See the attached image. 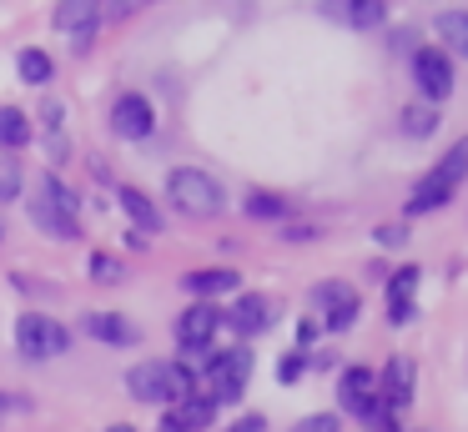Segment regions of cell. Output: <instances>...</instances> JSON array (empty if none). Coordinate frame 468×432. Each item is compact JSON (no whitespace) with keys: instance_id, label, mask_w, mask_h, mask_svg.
Returning a JSON list of instances; mask_svg holds the SVG:
<instances>
[{"instance_id":"obj_22","label":"cell","mask_w":468,"mask_h":432,"mask_svg":"<svg viewBox=\"0 0 468 432\" xmlns=\"http://www.w3.org/2000/svg\"><path fill=\"white\" fill-rule=\"evenodd\" d=\"M31 141V116L16 106H0V151H21Z\"/></svg>"},{"instance_id":"obj_19","label":"cell","mask_w":468,"mask_h":432,"mask_svg":"<svg viewBox=\"0 0 468 432\" xmlns=\"http://www.w3.org/2000/svg\"><path fill=\"white\" fill-rule=\"evenodd\" d=\"M166 422L182 427V432H202V427H212V422H217V402L202 397V392H192L186 402H176V407L166 412Z\"/></svg>"},{"instance_id":"obj_12","label":"cell","mask_w":468,"mask_h":432,"mask_svg":"<svg viewBox=\"0 0 468 432\" xmlns=\"http://www.w3.org/2000/svg\"><path fill=\"white\" fill-rule=\"evenodd\" d=\"M413 387H418V367L413 357H388L383 372H378V392H383L388 412H403L413 402Z\"/></svg>"},{"instance_id":"obj_15","label":"cell","mask_w":468,"mask_h":432,"mask_svg":"<svg viewBox=\"0 0 468 432\" xmlns=\"http://www.w3.org/2000/svg\"><path fill=\"white\" fill-rule=\"evenodd\" d=\"M227 321H232V332H242V337H257V332H267V321H272V301L257 297V291H242V297L232 301V311H227Z\"/></svg>"},{"instance_id":"obj_1","label":"cell","mask_w":468,"mask_h":432,"mask_svg":"<svg viewBox=\"0 0 468 432\" xmlns=\"http://www.w3.org/2000/svg\"><path fill=\"white\" fill-rule=\"evenodd\" d=\"M126 392H132L136 402H152V407H176V402H186L197 392V372L182 367V362H136L132 372H126Z\"/></svg>"},{"instance_id":"obj_14","label":"cell","mask_w":468,"mask_h":432,"mask_svg":"<svg viewBox=\"0 0 468 432\" xmlns=\"http://www.w3.org/2000/svg\"><path fill=\"white\" fill-rule=\"evenodd\" d=\"M418 277H423V271H418L413 261H408V267H398L393 277H388V321H393V327H408V321H413Z\"/></svg>"},{"instance_id":"obj_27","label":"cell","mask_w":468,"mask_h":432,"mask_svg":"<svg viewBox=\"0 0 468 432\" xmlns=\"http://www.w3.org/2000/svg\"><path fill=\"white\" fill-rule=\"evenodd\" d=\"M398 126H403L413 141H423V136H433V131H438V111L433 106H403V111H398Z\"/></svg>"},{"instance_id":"obj_30","label":"cell","mask_w":468,"mask_h":432,"mask_svg":"<svg viewBox=\"0 0 468 432\" xmlns=\"http://www.w3.org/2000/svg\"><path fill=\"white\" fill-rule=\"evenodd\" d=\"M373 241H378V247H388V251L408 247V221H383V227L373 231Z\"/></svg>"},{"instance_id":"obj_7","label":"cell","mask_w":468,"mask_h":432,"mask_svg":"<svg viewBox=\"0 0 468 432\" xmlns=\"http://www.w3.org/2000/svg\"><path fill=\"white\" fill-rule=\"evenodd\" d=\"M313 311H323V327L327 332H347L363 311V297H357L347 281H317L313 287Z\"/></svg>"},{"instance_id":"obj_29","label":"cell","mask_w":468,"mask_h":432,"mask_svg":"<svg viewBox=\"0 0 468 432\" xmlns=\"http://www.w3.org/2000/svg\"><path fill=\"white\" fill-rule=\"evenodd\" d=\"M91 277L101 281V287H112V281H122V277H126V267L112 257V251H91Z\"/></svg>"},{"instance_id":"obj_13","label":"cell","mask_w":468,"mask_h":432,"mask_svg":"<svg viewBox=\"0 0 468 432\" xmlns=\"http://www.w3.org/2000/svg\"><path fill=\"white\" fill-rule=\"evenodd\" d=\"M81 332H86V337H96L101 347H136V337H142L136 321L122 317V311H86Z\"/></svg>"},{"instance_id":"obj_31","label":"cell","mask_w":468,"mask_h":432,"mask_svg":"<svg viewBox=\"0 0 468 432\" xmlns=\"http://www.w3.org/2000/svg\"><path fill=\"white\" fill-rule=\"evenodd\" d=\"M287 432H343V417H337V412H313V417H303Z\"/></svg>"},{"instance_id":"obj_11","label":"cell","mask_w":468,"mask_h":432,"mask_svg":"<svg viewBox=\"0 0 468 432\" xmlns=\"http://www.w3.org/2000/svg\"><path fill=\"white\" fill-rule=\"evenodd\" d=\"M182 291L192 301H212V297H227V291L242 297V271L237 267H197L182 277Z\"/></svg>"},{"instance_id":"obj_33","label":"cell","mask_w":468,"mask_h":432,"mask_svg":"<svg viewBox=\"0 0 468 432\" xmlns=\"http://www.w3.org/2000/svg\"><path fill=\"white\" fill-rule=\"evenodd\" d=\"M36 402L26 397V392H0V412H31Z\"/></svg>"},{"instance_id":"obj_21","label":"cell","mask_w":468,"mask_h":432,"mask_svg":"<svg viewBox=\"0 0 468 432\" xmlns=\"http://www.w3.org/2000/svg\"><path fill=\"white\" fill-rule=\"evenodd\" d=\"M433 26H438V40H443L448 56H463L468 60V10H443Z\"/></svg>"},{"instance_id":"obj_24","label":"cell","mask_w":468,"mask_h":432,"mask_svg":"<svg viewBox=\"0 0 468 432\" xmlns=\"http://www.w3.org/2000/svg\"><path fill=\"white\" fill-rule=\"evenodd\" d=\"M41 196L51 201L56 211H61V216H71V221H81V196H76L71 186H66L61 176H41Z\"/></svg>"},{"instance_id":"obj_37","label":"cell","mask_w":468,"mask_h":432,"mask_svg":"<svg viewBox=\"0 0 468 432\" xmlns=\"http://www.w3.org/2000/svg\"><path fill=\"white\" fill-rule=\"evenodd\" d=\"M0 237H5V231H0Z\"/></svg>"},{"instance_id":"obj_26","label":"cell","mask_w":468,"mask_h":432,"mask_svg":"<svg viewBox=\"0 0 468 432\" xmlns=\"http://www.w3.org/2000/svg\"><path fill=\"white\" fill-rule=\"evenodd\" d=\"M247 216L252 221H287V201L277 191H247Z\"/></svg>"},{"instance_id":"obj_32","label":"cell","mask_w":468,"mask_h":432,"mask_svg":"<svg viewBox=\"0 0 468 432\" xmlns=\"http://www.w3.org/2000/svg\"><path fill=\"white\" fill-rule=\"evenodd\" d=\"M303 372H307V352H287V357L277 362V382H282V387H292Z\"/></svg>"},{"instance_id":"obj_2","label":"cell","mask_w":468,"mask_h":432,"mask_svg":"<svg viewBox=\"0 0 468 432\" xmlns=\"http://www.w3.org/2000/svg\"><path fill=\"white\" fill-rule=\"evenodd\" d=\"M247 382H252V352H247V347L217 352V357H207V367L197 372V392H202V397H212L217 407L242 402Z\"/></svg>"},{"instance_id":"obj_34","label":"cell","mask_w":468,"mask_h":432,"mask_svg":"<svg viewBox=\"0 0 468 432\" xmlns=\"http://www.w3.org/2000/svg\"><path fill=\"white\" fill-rule=\"evenodd\" d=\"M227 432H267V422L257 417V412H247V417H242V422H232Z\"/></svg>"},{"instance_id":"obj_18","label":"cell","mask_w":468,"mask_h":432,"mask_svg":"<svg viewBox=\"0 0 468 432\" xmlns=\"http://www.w3.org/2000/svg\"><path fill=\"white\" fill-rule=\"evenodd\" d=\"M31 227H41L46 237H61V241H71V237H81V221H71V216H61V211L51 206V201L41 196V186H36V196H31Z\"/></svg>"},{"instance_id":"obj_10","label":"cell","mask_w":468,"mask_h":432,"mask_svg":"<svg viewBox=\"0 0 468 432\" xmlns=\"http://www.w3.org/2000/svg\"><path fill=\"white\" fill-rule=\"evenodd\" d=\"M217 327H222V311H217L212 301H192V307L176 317V342H182L186 357H197V352L217 337Z\"/></svg>"},{"instance_id":"obj_3","label":"cell","mask_w":468,"mask_h":432,"mask_svg":"<svg viewBox=\"0 0 468 432\" xmlns=\"http://www.w3.org/2000/svg\"><path fill=\"white\" fill-rule=\"evenodd\" d=\"M166 196H172V206L182 216H222V206H227L222 181L202 166H176L166 176Z\"/></svg>"},{"instance_id":"obj_9","label":"cell","mask_w":468,"mask_h":432,"mask_svg":"<svg viewBox=\"0 0 468 432\" xmlns=\"http://www.w3.org/2000/svg\"><path fill=\"white\" fill-rule=\"evenodd\" d=\"M112 131L122 141H146L156 131V111L146 96H136V90H126V96H116L112 106Z\"/></svg>"},{"instance_id":"obj_6","label":"cell","mask_w":468,"mask_h":432,"mask_svg":"<svg viewBox=\"0 0 468 432\" xmlns=\"http://www.w3.org/2000/svg\"><path fill=\"white\" fill-rule=\"evenodd\" d=\"M413 86L423 96V106L448 100L453 96V56L443 46H418L413 50Z\"/></svg>"},{"instance_id":"obj_4","label":"cell","mask_w":468,"mask_h":432,"mask_svg":"<svg viewBox=\"0 0 468 432\" xmlns=\"http://www.w3.org/2000/svg\"><path fill=\"white\" fill-rule=\"evenodd\" d=\"M66 347H71L66 321L46 317V311H21V317H16V352H21L26 362H51V357H61Z\"/></svg>"},{"instance_id":"obj_23","label":"cell","mask_w":468,"mask_h":432,"mask_svg":"<svg viewBox=\"0 0 468 432\" xmlns=\"http://www.w3.org/2000/svg\"><path fill=\"white\" fill-rule=\"evenodd\" d=\"M16 70H21V80L26 86H51V76H56V66H51V56H46V50H21V60H16Z\"/></svg>"},{"instance_id":"obj_36","label":"cell","mask_w":468,"mask_h":432,"mask_svg":"<svg viewBox=\"0 0 468 432\" xmlns=\"http://www.w3.org/2000/svg\"><path fill=\"white\" fill-rule=\"evenodd\" d=\"M156 432H182V427H172V422H166V417H162V427H156Z\"/></svg>"},{"instance_id":"obj_25","label":"cell","mask_w":468,"mask_h":432,"mask_svg":"<svg viewBox=\"0 0 468 432\" xmlns=\"http://www.w3.org/2000/svg\"><path fill=\"white\" fill-rule=\"evenodd\" d=\"M433 176L443 181V186H453V191H458V181L468 176V136L448 146V156H443V161H438V166H433Z\"/></svg>"},{"instance_id":"obj_28","label":"cell","mask_w":468,"mask_h":432,"mask_svg":"<svg viewBox=\"0 0 468 432\" xmlns=\"http://www.w3.org/2000/svg\"><path fill=\"white\" fill-rule=\"evenodd\" d=\"M21 161L16 156H0V206H5V201H16L21 196Z\"/></svg>"},{"instance_id":"obj_5","label":"cell","mask_w":468,"mask_h":432,"mask_svg":"<svg viewBox=\"0 0 468 432\" xmlns=\"http://www.w3.org/2000/svg\"><path fill=\"white\" fill-rule=\"evenodd\" d=\"M337 402H343L347 417L367 422V427L388 422V402H383V392H378V372H373V367H343V382H337Z\"/></svg>"},{"instance_id":"obj_8","label":"cell","mask_w":468,"mask_h":432,"mask_svg":"<svg viewBox=\"0 0 468 432\" xmlns=\"http://www.w3.org/2000/svg\"><path fill=\"white\" fill-rule=\"evenodd\" d=\"M51 20H56V30H66V36H71L76 56H86V50H91V40H96V26H101V5H91V0H61Z\"/></svg>"},{"instance_id":"obj_16","label":"cell","mask_w":468,"mask_h":432,"mask_svg":"<svg viewBox=\"0 0 468 432\" xmlns=\"http://www.w3.org/2000/svg\"><path fill=\"white\" fill-rule=\"evenodd\" d=\"M116 206H122V216L132 221L136 231H162V211H156V201L146 196V191H136V186H116Z\"/></svg>"},{"instance_id":"obj_20","label":"cell","mask_w":468,"mask_h":432,"mask_svg":"<svg viewBox=\"0 0 468 432\" xmlns=\"http://www.w3.org/2000/svg\"><path fill=\"white\" fill-rule=\"evenodd\" d=\"M317 10H327V16H343L347 26H357V30H373V26H383V20H388V5H383V0H347V5H317Z\"/></svg>"},{"instance_id":"obj_17","label":"cell","mask_w":468,"mask_h":432,"mask_svg":"<svg viewBox=\"0 0 468 432\" xmlns=\"http://www.w3.org/2000/svg\"><path fill=\"white\" fill-rule=\"evenodd\" d=\"M448 201H453V186H443V181L428 171L423 181H418L413 191H408V201H403V216H433V211H443Z\"/></svg>"},{"instance_id":"obj_35","label":"cell","mask_w":468,"mask_h":432,"mask_svg":"<svg viewBox=\"0 0 468 432\" xmlns=\"http://www.w3.org/2000/svg\"><path fill=\"white\" fill-rule=\"evenodd\" d=\"M106 432H136V427H132V422H112Z\"/></svg>"}]
</instances>
